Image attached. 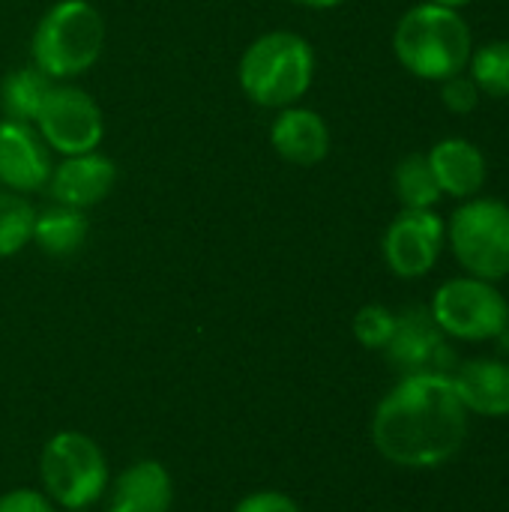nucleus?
I'll return each instance as SVG.
<instances>
[{
	"label": "nucleus",
	"mask_w": 509,
	"mask_h": 512,
	"mask_svg": "<svg viewBox=\"0 0 509 512\" xmlns=\"http://www.w3.org/2000/svg\"><path fill=\"white\" fill-rule=\"evenodd\" d=\"M447 243L468 276L501 282L509 276V207L495 198H468L447 225Z\"/></svg>",
	"instance_id": "5"
},
{
	"label": "nucleus",
	"mask_w": 509,
	"mask_h": 512,
	"mask_svg": "<svg viewBox=\"0 0 509 512\" xmlns=\"http://www.w3.org/2000/svg\"><path fill=\"white\" fill-rule=\"evenodd\" d=\"M69 512H84V510H69Z\"/></svg>",
	"instance_id": "29"
},
{
	"label": "nucleus",
	"mask_w": 509,
	"mask_h": 512,
	"mask_svg": "<svg viewBox=\"0 0 509 512\" xmlns=\"http://www.w3.org/2000/svg\"><path fill=\"white\" fill-rule=\"evenodd\" d=\"M495 342L501 345V354L509 360V324L501 330V333H498V339H495Z\"/></svg>",
	"instance_id": "27"
},
{
	"label": "nucleus",
	"mask_w": 509,
	"mask_h": 512,
	"mask_svg": "<svg viewBox=\"0 0 509 512\" xmlns=\"http://www.w3.org/2000/svg\"><path fill=\"white\" fill-rule=\"evenodd\" d=\"M471 78L483 96L495 99H509V39H495L480 45L471 60Z\"/></svg>",
	"instance_id": "21"
},
{
	"label": "nucleus",
	"mask_w": 509,
	"mask_h": 512,
	"mask_svg": "<svg viewBox=\"0 0 509 512\" xmlns=\"http://www.w3.org/2000/svg\"><path fill=\"white\" fill-rule=\"evenodd\" d=\"M36 210L21 192L0 189V258L18 255L33 240Z\"/></svg>",
	"instance_id": "20"
},
{
	"label": "nucleus",
	"mask_w": 509,
	"mask_h": 512,
	"mask_svg": "<svg viewBox=\"0 0 509 512\" xmlns=\"http://www.w3.org/2000/svg\"><path fill=\"white\" fill-rule=\"evenodd\" d=\"M387 360L402 375H453L459 366L444 330L435 324L429 306H411L396 315L393 336L387 342Z\"/></svg>",
	"instance_id": "9"
},
{
	"label": "nucleus",
	"mask_w": 509,
	"mask_h": 512,
	"mask_svg": "<svg viewBox=\"0 0 509 512\" xmlns=\"http://www.w3.org/2000/svg\"><path fill=\"white\" fill-rule=\"evenodd\" d=\"M234 512H300V507L282 492H255V495L243 498L234 507Z\"/></svg>",
	"instance_id": "25"
},
{
	"label": "nucleus",
	"mask_w": 509,
	"mask_h": 512,
	"mask_svg": "<svg viewBox=\"0 0 509 512\" xmlns=\"http://www.w3.org/2000/svg\"><path fill=\"white\" fill-rule=\"evenodd\" d=\"M270 144L285 162L312 168L324 162L330 153V129L318 111L303 105H288L276 114L270 126Z\"/></svg>",
	"instance_id": "14"
},
{
	"label": "nucleus",
	"mask_w": 509,
	"mask_h": 512,
	"mask_svg": "<svg viewBox=\"0 0 509 512\" xmlns=\"http://www.w3.org/2000/svg\"><path fill=\"white\" fill-rule=\"evenodd\" d=\"M171 501H174L171 474L159 462L144 459L117 477L105 512H168Z\"/></svg>",
	"instance_id": "16"
},
{
	"label": "nucleus",
	"mask_w": 509,
	"mask_h": 512,
	"mask_svg": "<svg viewBox=\"0 0 509 512\" xmlns=\"http://www.w3.org/2000/svg\"><path fill=\"white\" fill-rule=\"evenodd\" d=\"M0 512H54V504L45 492L12 489L0 498Z\"/></svg>",
	"instance_id": "24"
},
{
	"label": "nucleus",
	"mask_w": 509,
	"mask_h": 512,
	"mask_svg": "<svg viewBox=\"0 0 509 512\" xmlns=\"http://www.w3.org/2000/svg\"><path fill=\"white\" fill-rule=\"evenodd\" d=\"M468 417L450 375H402L375 408L372 444L390 465L432 471L459 456Z\"/></svg>",
	"instance_id": "1"
},
{
	"label": "nucleus",
	"mask_w": 509,
	"mask_h": 512,
	"mask_svg": "<svg viewBox=\"0 0 509 512\" xmlns=\"http://www.w3.org/2000/svg\"><path fill=\"white\" fill-rule=\"evenodd\" d=\"M432 174L441 186V195L450 198H477L486 183V156L468 138H444L426 153Z\"/></svg>",
	"instance_id": "15"
},
{
	"label": "nucleus",
	"mask_w": 509,
	"mask_h": 512,
	"mask_svg": "<svg viewBox=\"0 0 509 512\" xmlns=\"http://www.w3.org/2000/svg\"><path fill=\"white\" fill-rule=\"evenodd\" d=\"M45 495L66 510H87L108 486V462L99 444L81 432L54 435L39 459Z\"/></svg>",
	"instance_id": "6"
},
{
	"label": "nucleus",
	"mask_w": 509,
	"mask_h": 512,
	"mask_svg": "<svg viewBox=\"0 0 509 512\" xmlns=\"http://www.w3.org/2000/svg\"><path fill=\"white\" fill-rule=\"evenodd\" d=\"M354 336L363 348L369 351H384L390 336H393V327H396V315L387 309V306H378V303H369L363 306L357 315H354Z\"/></svg>",
	"instance_id": "22"
},
{
	"label": "nucleus",
	"mask_w": 509,
	"mask_h": 512,
	"mask_svg": "<svg viewBox=\"0 0 509 512\" xmlns=\"http://www.w3.org/2000/svg\"><path fill=\"white\" fill-rule=\"evenodd\" d=\"M39 138L60 156H78L99 150L105 138V117L99 102L75 84H51L36 120Z\"/></svg>",
	"instance_id": "8"
},
{
	"label": "nucleus",
	"mask_w": 509,
	"mask_h": 512,
	"mask_svg": "<svg viewBox=\"0 0 509 512\" xmlns=\"http://www.w3.org/2000/svg\"><path fill=\"white\" fill-rule=\"evenodd\" d=\"M393 189H396L402 210H435L441 198V186L432 174L426 153H411L396 165Z\"/></svg>",
	"instance_id": "19"
},
{
	"label": "nucleus",
	"mask_w": 509,
	"mask_h": 512,
	"mask_svg": "<svg viewBox=\"0 0 509 512\" xmlns=\"http://www.w3.org/2000/svg\"><path fill=\"white\" fill-rule=\"evenodd\" d=\"M87 234H90V222H87L84 210L51 204L36 213L30 243H36L51 258H69L75 252H81V246L87 243Z\"/></svg>",
	"instance_id": "17"
},
{
	"label": "nucleus",
	"mask_w": 509,
	"mask_h": 512,
	"mask_svg": "<svg viewBox=\"0 0 509 512\" xmlns=\"http://www.w3.org/2000/svg\"><path fill=\"white\" fill-rule=\"evenodd\" d=\"M453 387L474 417H509V360L474 357L453 369Z\"/></svg>",
	"instance_id": "13"
},
{
	"label": "nucleus",
	"mask_w": 509,
	"mask_h": 512,
	"mask_svg": "<svg viewBox=\"0 0 509 512\" xmlns=\"http://www.w3.org/2000/svg\"><path fill=\"white\" fill-rule=\"evenodd\" d=\"M429 312L444 336L459 342H495L509 324V300L495 282L477 276L447 279L435 291Z\"/></svg>",
	"instance_id": "7"
},
{
	"label": "nucleus",
	"mask_w": 509,
	"mask_h": 512,
	"mask_svg": "<svg viewBox=\"0 0 509 512\" xmlns=\"http://www.w3.org/2000/svg\"><path fill=\"white\" fill-rule=\"evenodd\" d=\"M447 243V225L435 210H402L384 234V261L399 279L432 273Z\"/></svg>",
	"instance_id": "10"
},
{
	"label": "nucleus",
	"mask_w": 509,
	"mask_h": 512,
	"mask_svg": "<svg viewBox=\"0 0 509 512\" xmlns=\"http://www.w3.org/2000/svg\"><path fill=\"white\" fill-rule=\"evenodd\" d=\"M480 96L483 93L477 90V84L468 75V69L459 72V75H453V78H447V81H441V102L453 114H471L480 105Z\"/></svg>",
	"instance_id": "23"
},
{
	"label": "nucleus",
	"mask_w": 509,
	"mask_h": 512,
	"mask_svg": "<svg viewBox=\"0 0 509 512\" xmlns=\"http://www.w3.org/2000/svg\"><path fill=\"white\" fill-rule=\"evenodd\" d=\"M51 78L42 75L36 66H21L12 69L3 84H0V108L6 114V120H18V123H33L48 90H51Z\"/></svg>",
	"instance_id": "18"
},
{
	"label": "nucleus",
	"mask_w": 509,
	"mask_h": 512,
	"mask_svg": "<svg viewBox=\"0 0 509 512\" xmlns=\"http://www.w3.org/2000/svg\"><path fill=\"white\" fill-rule=\"evenodd\" d=\"M48 147L30 123L0 120V183L9 192H39L48 186Z\"/></svg>",
	"instance_id": "12"
},
{
	"label": "nucleus",
	"mask_w": 509,
	"mask_h": 512,
	"mask_svg": "<svg viewBox=\"0 0 509 512\" xmlns=\"http://www.w3.org/2000/svg\"><path fill=\"white\" fill-rule=\"evenodd\" d=\"M237 78L255 105L282 111L309 93L315 81V48L294 30L261 33L243 51Z\"/></svg>",
	"instance_id": "3"
},
{
	"label": "nucleus",
	"mask_w": 509,
	"mask_h": 512,
	"mask_svg": "<svg viewBox=\"0 0 509 512\" xmlns=\"http://www.w3.org/2000/svg\"><path fill=\"white\" fill-rule=\"evenodd\" d=\"M114 186H117V165L111 156L99 150L63 156V162L51 168V177H48L54 204L75 207V210H90L102 204Z\"/></svg>",
	"instance_id": "11"
},
{
	"label": "nucleus",
	"mask_w": 509,
	"mask_h": 512,
	"mask_svg": "<svg viewBox=\"0 0 509 512\" xmlns=\"http://www.w3.org/2000/svg\"><path fill=\"white\" fill-rule=\"evenodd\" d=\"M105 48V18L90 0H57L39 18L30 54L33 66L51 81L90 72Z\"/></svg>",
	"instance_id": "4"
},
{
	"label": "nucleus",
	"mask_w": 509,
	"mask_h": 512,
	"mask_svg": "<svg viewBox=\"0 0 509 512\" xmlns=\"http://www.w3.org/2000/svg\"><path fill=\"white\" fill-rule=\"evenodd\" d=\"M432 3H438V6H447V9H462V6H468L471 0H432Z\"/></svg>",
	"instance_id": "28"
},
{
	"label": "nucleus",
	"mask_w": 509,
	"mask_h": 512,
	"mask_svg": "<svg viewBox=\"0 0 509 512\" xmlns=\"http://www.w3.org/2000/svg\"><path fill=\"white\" fill-rule=\"evenodd\" d=\"M393 51L411 75L441 84L468 69L474 54V33L462 12L429 0L399 18Z\"/></svg>",
	"instance_id": "2"
},
{
	"label": "nucleus",
	"mask_w": 509,
	"mask_h": 512,
	"mask_svg": "<svg viewBox=\"0 0 509 512\" xmlns=\"http://www.w3.org/2000/svg\"><path fill=\"white\" fill-rule=\"evenodd\" d=\"M294 3H300V6H306V9H336V6H342L345 0H294Z\"/></svg>",
	"instance_id": "26"
}]
</instances>
